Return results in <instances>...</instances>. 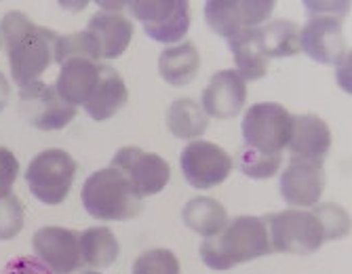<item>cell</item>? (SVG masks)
Listing matches in <instances>:
<instances>
[{"label": "cell", "instance_id": "obj_1", "mask_svg": "<svg viewBox=\"0 0 352 274\" xmlns=\"http://www.w3.org/2000/svg\"><path fill=\"white\" fill-rule=\"evenodd\" d=\"M0 34L7 47L11 76L19 89L36 82L55 62V45L59 34L49 27L36 25L25 13L9 11L0 21Z\"/></svg>", "mask_w": 352, "mask_h": 274}, {"label": "cell", "instance_id": "obj_2", "mask_svg": "<svg viewBox=\"0 0 352 274\" xmlns=\"http://www.w3.org/2000/svg\"><path fill=\"white\" fill-rule=\"evenodd\" d=\"M270 238L264 218L239 216L228 220L217 236L201 242V258L211 270H230L239 264L270 255Z\"/></svg>", "mask_w": 352, "mask_h": 274}, {"label": "cell", "instance_id": "obj_3", "mask_svg": "<svg viewBox=\"0 0 352 274\" xmlns=\"http://www.w3.org/2000/svg\"><path fill=\"white\" fill-rule=\"evenodd\" d=\"M82 207L100 222H129L142 213V198L118 169L108 167L91 173L80 190Z\"/></svg>", "mask_w": 352, "mask_h": 274}, {"label": "cell", "instance_id": "obj_4", "mask_svg": "<svg viewBox=\"0 0 352 274\" xmlns=\"http://www.w3.org/2000/svg\"><path fill=\"white\" fill-rule=\"evenodd\" d=\"M272 253L308 255L323 245L325 232L310 209H287L264 216Z\"/></svg>", "mask_w": 352, "mask_h": 274}, {"label": "cell", "instance_id": "obj_5", "mask_svg": "<svg viewBox=\"0 0 352 274\" xmlns=\"http://www.w3.org/2000/svg\"><path fill=\"white\" fill-rule=\"evenodd\" d=\"M76 177V161L70 152L49 148L30 161L25 181L30 192L45 205H61L68 198Z\"/></svg>", "mask_w": 352, "mask_h": 274}, {"label": "cell", "instance_id": "obj_6", "mask_svg": "<svg viewBox=\"0 0 352 274\" xmlns=\"http://www.w3.org/2000/svg\"><path fill=\"white\" fill-rule=\"evenodd\" d=\"M292 129L294 114L272 102L251 106L243 118L245 146L262 152V155H283V150L289 146Z\"/></svg>", "mask_w": 352, "mask_h": 274}, {"label": "cell", "instance_id": "obj_7", "mask_svg": "<svg viewBox=\"0 0 352 274\" xmlns=\"http://www.w3.org/2000/svg\"><path fill=\"white\" fill-rule=\"evenodd\" d=\"M126 7L156 43H177L190 30V5L186 0H138L126 3Z\"/></svg>", "mask_w": 352, "mask_h": 274}, {"label": "cell", "instance_id": "obj_8", "mask_svg": "<svg viewBox=\"0 0 352 274\" xmlns=\"http://www.w3.org/2000/svg\"><path fill=\"white\" fill-rule=\"evenodd\" d=\"M182 173L186 181L197 190H209L226 181L234 169V161L217 144L195 139L190 141L179 157Z\"/></svg>", "mask_w": 352, "mask_h": 274}, {"label": "cell", "instance_id": "obj_9", "mask_svg": "<svg viewBox=\"0 0 352 274\" xmlns=\"http://www.w3.org/2000/svg\"><path fill=\"white\" fill-rule=\"evenodd\" d=\"M274 0H209L205 21L221 38H232L245 30L260 27L274 11Z\"/></svg>", "mask_w": 352, "mask_h": 274}, {"label": "cell", "instance_id": "obj_10", "mask_svg": "<svg viewBox=\"0 0 352 274\" xmlns=\"http://www.w3.org/2000/svg\"><path fill=\"white\" fill-rule=\"evenodd\" d=\"M110 167L118 169L129 179L131 188L140 198L154 196L165 190L171 177V167L163 157L154 155V152H144L135 146L120 148L114 155Z\"/></svg>", "mask_w": 352, "mask_h": 274}, {"label": "cell", "instance_id": "obj_11", "mask_svg": "<svg viewBox=\"0 0 352 274\" xmlns=\"http://www.w3.org/2000/svg\"><path fill=\"white\" fill-rule=\"evenodd\" d=\"M19 112L41 131H59L76 116V108L63 102L55 87L41 80L19 89Z\"/></svg>", "mask_w": 352, "mask_h": 274}, {"label": "cell", "instance_id": "obj_12", "mask_svg": "<svg viewBox=\"0 0 352 274\" xmlns=\"http://www.w3.org/2000/svg\"><path fill=\"white\" fill-rule=\"evenodd\" d=\"M340 19L342 15L336 13H316L310 15L304 27H300L302 51L316 64L340 66L344 59H348Z\"/></svg>", "mask_w": 352, "mask_h": 274}, {"label": "cell", "instance_id": "obj_13", "mask_svg": "<svg viewBox=\"0 0 352 274\" xmlns=\"http://www.w3.org/2000/svg\"><path fill=\"white\" fill-rule=\"evenodd\" d=\"M80 232L59 228V226H45L32 236V247L36 258L45 264L53 274H76L80 272Z\"/></svg>", "mask_w": 352, "mask_h": 274}, {"label": "cell", "instance_id": "obj_14", "mask_svg": "<svg viewBox=\"0 0 352 274\" xmlns=\"http://www.w3.org/2000/svg\"><path fill=\"white\" fill-rule=\"evenodd\" d=\"M325 188V173L323 165H316L304 159H294L285 167L280 175V194L285 203L300 209L318 205Z\"/></svg>", "mask_w": 352, "mask_h": 274}, {"label": "cell", "instance_id": "obj_15", "mask_svg": "<svg viewBox=\"0 0 352 274\" xmlns=\"http://www.w3.org/2000/svg\"><path fill=\"white\" fill-rule=\"evenodd\" d=\"M247 102V84L236 70L215 72L203 91V110L207 116L228 120L239 116Z\"/></svg>", "mask_w": 352, "mask_h": 274}, {"label": "cell", "instance_id": "obj_16", "mask_svg": "<svg viewBox=\"0 0 352 274\" xmlns=\"http://www.w3.org/2000/svg\"><path fill=\"white\" fill-rule=\"evenodd\" d=\"M85 32L89 34L100 62L120 57L133 38V23L120 13L100 11L95 13Z\"/></svg>", "mask_w": 352, "mask_h": 274}, {"label": "cell", "instance_id": "obj_17", "mask_svg": "<svg viewBox=\"0 0 352 274\" xmlns=\"http://www.w3.org/2000/svg\"><path fill=\"white\" fill-rule=\"evenodd\" d=\"M61 72L55 82L57 95L66 102L68 106H85L89 100L91 91L95 89V82L100 78V62H93V59L85 55H72L68 59H63L59 64Z\"/></svg>", "mask_w": 352, "mask_h": 274}, {"label": "cell", "instance_id": "obj_18", "mask_svg": "<svg viewBox=\"0 0 352 274\" xmlns=\"http://www.w3.org/2000/svg\"><path fill=\"white\" fill-rule=\"evenodd\" d=\"M287 148H289L294 159L323 165L331 148V131L325 120L318 118L316 114L294 116L292 139Z\"/></svg>", "mask_w": 352, "mask_h": 274}, {"label": "cell", "instance_id": "obj_19", "mask_svg": "<svg viewBox=\"0 0 352 274\" xmlns=\"http://www.w3.org/2000/svg\"><path fill=\"white\" fill-rule=\"evenodd\" d=\"M126 100H129V91H126L122 76L112 66L102 64L100 78L85 102L87 114L93 120H108L124 108Z\"/></svg>", "mask_w": 352, "mask_h": 274}, {"label": "cell", "instance_id": "obj_20", "mask_svg": "<svg viewBox=\"0 0 352 274\" xmlns=\"http://www.w3.org/2000/svg\"><path fill=\"white\" fill-rule=\"evenodd\" d=\"M201 68L199 49L192 43H182L163 49L158 57V72L171 87H186L197 78Z\"/></svg>", "mask_w": 352, "mask_h": 274}, {"label": "cell", "instance_id": "obj_21", "mask_svg": "<svg viewBox=\"0 0 352 274\" xmlns=\"http://www.w3.org/2000/svg\"><path fill=\"white\" fill-rule=\"evenodd\" d=\"M228 47L232 51L234 64L239 68V76L247 80H260L268 72V62L266 53L260 47L258 41V27L245 30V32L228 38Z\"/></svg>", "mask_w": 352, "mask_h": 274}, {"label": "cell", "instance_id": "obj_22", "mask_svg": "<svg viewBox=\"0 0 352 274\" xmlns=\"http://www.w3.org/2000/svg\"><path fill=\"white\" fill-rule=\"evenodd\" d=\"M78 242H80L82 266L89 270L110 268L120 253V245H118L114 232L106 226L87 228L85 232H80Z\"/></svg>", "mask_w": 352, "mask_h": 274}, {"label": "cell", "instance_id": "obj_23", "mask_svg": "<svg viewBox=\"0 0 352 274\" xmlns=\"http://www.w3.org/2000/svg\"><path fill=\"white\" fill-rule=\"evenodd\" d=\"M184 224L205 238H213L217 236L228 224V211L221 207V203H217L215 198L209 196H197L186 203L184 211H182Z\"/></svg>", "mask_w": 352, "mask_h": 274}, {"label": "cell", "instance_id": "obj_24", "mask_svg": "<svg viewBox=\"0 0 352 274\" xmlns=\"http://www.w3.org/2000/svg\"><path fill=\"white\" fill-rule=\"evenodd\" d=\"M258 41L268 59L294 57L302 51L300 25L289 19L268 21L258 27Z\"/></svg>", "mask_w": 352, "mask_h": 274}, {"label": "cell", "instance_id": "obj_25", "mask_svg": "<svg viewBox=\"0 0 352 274\" xmlns=\"http://www.w3.org/2000/svg\"><path fill=\"white\" fill-rule=\"evenodd\" d=\"M167 127L177 139H197L209 129V116L199 102L179 98L167 110Z\"/></svg>", "mask_w": 352, "mask_h": 274}, {"label": "cell", "instance_id": "obj_26", "mask_svg": "<svg viewBox=\"0 0 352 274\" xmlns=\"http://www.w3.org/2000/svg\"><path fill=\"white\" fill-rule=\"evenodd\" d=\"M236 157H239V169L251 179H268L283 165V155H262V152L253 150L245 144L239 148Z\"/></svg>", "mask_w": 352, "mask_h": 274}, {"label": "cell", "instance_id": "obj_27", "mask_svg": "<svg viewBox=\"0 0 352 274\" xmlns=\"http://www.w3.org/2000/svg\"><path fill=\"white\" fill-rule=\"evenodd\" d=\"M310 211L316 216L318 224L323 226L325 240H338L348 234L350 216L344 207H340L336 203H323V205H314Z\"/></svg>", "mask_w": 352, "mask_h": 274}, {"label": "cell", "instance_id": "obj_28", "mask_svg": "<svg viewBox=\"0 0 352 274\" xmlns=\"http://www.w3.org/2000/svg\"><path fill=\"white\" fill-rule=\"evenodd\" d=\"M131 274H179V260L169 249H150L133 262Z\"/></svg>", "mask_w": 352, "mask_h": 274}, {"label": "cell", "instance_id": "obj_29", "mask_svg": "<svg viewBox=\"0 0 352 274\" xmlns=\"http://www.w3.org/2000/svg\"><path fill=\"white\" fill-rule=\"evenodd\" d=\"M23 228V205L13 192L0 198V240L15 238Z\"/></svg>", "mask_w": 352, "mask_h": 274}, {"label": "cell", "instance_id": "obj_30", "mask_svg": "<svg viewBox=\"0 0 352 274\" xmlns=\"http://www.w3.org/2000/svg\"><path fill=\"white\" fill-rule=\"evenodd\" d=\"M19 177V161L9 148L0 146V198L11 194L13 184Z\"/></svg>", "mask_w": 352, "mask_h": 274}, {"label": "cell", "instance_id": "obj_31", "mask_svg": "<svg viewBox=\"0 0 352 274\" xmlns=\"http://www.w3.org/2000/svg\"><path fill=\"white\" fill-rule=\"evenodd\" d=\"M5 274H53V272L41 262H34L30 258H17L7 264Z\"/></svg>", "mask_w": 352, "mask_h": 274}, {"label": "cell", "instance_id": "obj_32", "mask_svg": "<svg viewBox=\"0 0 352 274\" xmlns=\"http://www.w3.org/2000/svg\"><path fill=\"white\" fill-rule=\"evenodd\" d=\"M304 9L308 15H316V13L344 15V13H348V3H304Z\"/></svg>", "mask_w": 352, "mask_h": 274}, {"label": "cell", "instance_id": "obj_33", "mask_svg": "<svg viewBox=\"0 0 352 274\" xmlns=\"http://www.w3.org/2000/svg\"><path fill=\"white\" fill-rule=\"evenodd\" d=\"M9 98H11V87H9V80L5 78V74L0 72V112H3L9 104Z\"/></svg>", "mask_w": 352, "mask_h": 274}, {"label": "cell", "instance_id": "obj_34", "mask_svg": "<svg viewBox=\"0 0 352 274\" xmlns=\"http://www.w3.org/2000/svg\"><path fill=\"white\" fill-rule=\"evenodd\" d=\"M76 274H98L95 270H80V272H76Z\"/></svg>", "mask_w": 352, "mask_h": 274}, {"label": "cell", "instance_id": "obj_35", "mask_svg": "<svg viewBox=\"0 0 352 274\" xmlns=\"http://www.w3.org/2000/svg\"><path fill=\"white\" fill-rule=\"evenodd\" d=\"M0 47H3V36H0Z\"/></svg>", "mask_w": 352, "mask_h": 274}]
</instances>
